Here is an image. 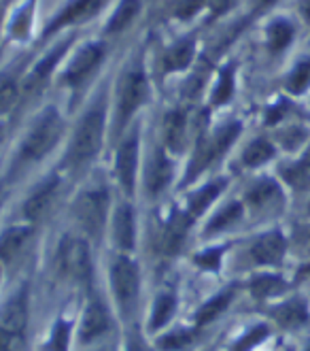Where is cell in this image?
<instances>
[{
    "label": "cell",
    "mask_w": 310,
    "mask_h": 351,
    "mask_svg": "<svg viewBox=\"0 0 310 351\" xmlns=\"http://www.w3.org/2000/svg\"><path fill=\"white\" fill-rule=\"evenodd\" d=\"M268 337V326H257L251 332H246L234 347V351H251L255 345H259Z\"/></svg>",
    "instance_id": "36"
},
{
    "label": "cell",
    "mask_w": 310,
    "mask_h": 351,
    "mask_svg": "<svg viewBox=\"0 0 310 351\" xmlns=\"http://www.w3.org/2000/svg\"><path fill=\"white\" fill-rule=\"evenodd\" d=\"M66 47H68L66 43H62V45L55 47L47 58H43V60L38 62V64L34 66V71H32V73L26 77V81H24V90H26V92H34L40 84H43V81L49 77V73L53 71V66L60 62V58L64 56Z\"/></svg>",
    "instance_id": "20"
},
{
    "label": "cell",
    "mask_w": 310,
    "mask_h": 351,
    "mask_svg": "<svg viewBox=\"0 0 310 351\" xmlns=\"http://www.w3.org/2000/svg\"><path fill=\"white\" fill-rule=\"evenodd\" d=\"M232 92H234V71H232V66H227V69L221 71L219 84H217L215 94H213L215 105H223V102L230 100Z\"/></svg>",
    "instance_id": "33"
},
{
    "label": "cell",
    "mask_w": 310,
    "mask_h": 351,
    "mask_svg": "<svg viewBox=\"0 0 310 351\" xmlns=\"http://www.w3.org/2000/svg\"><path fill=\"white\" fill-rule=\"evenodd\" d=\"M238 134H240V123H230V126L221 128L211 138H204L200 143V147L196 149L194 158H192L190 171H188V181L196 179L211 162H215L238 138Z\"/></svg>",
    "instance_id": "5"
},
{
    "label": "cell",
    "mask_w": 310,
    "mask_h": 351,
    "mask_svg": "<svg viewBox=\"0 0 310 351\" xmlns=\"http://www.w3.org/2000/svg\"><path fill=\"white\" fill-rule=\"evenodd\" d=\"M60 136H62V119L53 109H49L34 123V128L24 138L22 149H19V160L38 162L40 158H45L55 147Z\"/></svg>",
    "instance_id": "2"
},
{
    "label": "cell",
    "mask_w": 310,
    "mask_h": 351,
    "mask_svg": "<svg viewBox=\"0 0 310 351\" xmlns=\"http://www.w3.org/2000/svg\"><path fill=\"white\" fill-rule=\"evenodd\" d=\"M66 343H68V326L57 324L55 330H53L51 349H53V351H66Z\"/></svg>",
    "instance_id": "39"
},
{
    "label": "cell",
    "mask_w": 310,
    "mask_h": 351,
    "mask_svg": "<svg viewBox=\"0 0 310 351\" xmlns=\"http://www.w3.org/2000/svg\"><path fill=\"white\" fill-rule=\"evenodd\" d=\"M102 5H105V0H73V3H68L64 9H62L60 15L47 26L45 36L57 32L60 28H64V26H70V24H77V22H83V19L92 17Z\"/></svg>",
    "instance_id": "9"
},
{
    "label": "cell",
    "mask_w": 310,
    "mask_h": 351,
    "mask_svg": "<svg viewBox=\"0 0 310 351\" xmlns=\"http://www.w3.org/2000/svg\"><path fill=\"white\" fill-rule=\"evenodd\" d=\"M17 86H15V81L11 79H3L0 81V115H5L13 109V105L17 102Z\"/></svg>",
    "instance_id": "34"
},
{
    "label": "cell",
    "mask_w": 310,
    "mask_h": 351,
    "mask_svg": "<svg viewBox=\"0 0 310 351\" xmlns=\"http://www.w3.org/2000/svg\"><path fill=\"white\" fill-rule=\"evenodd\" d=\"M300 9H302V15L310 22V0H302V7Z\"/></svg>",
    "instance_id": "43"
},
{
    "label": "cell",
    "mask_w": 310,
    "mask_h": 351,
    "mask_svg": "<svg viewBox=\"0 0 310 351\" xmlns=\"http://www.w3.org/2000/svg\"><path fill=\"white\" fill-rule=\"evenodd\" d=\"M223 181H215V183H209V185H204L202 190H198L192 200H190V215H202L209 206L213 204L215 198H219V194L223 192Z\"/></svg>",
    "instance_id": "24"
},
{
    "label": "cell",
    "mask_w": 310,
    "mask_h": 351,
    "mask_svg": "<svg viewBox=\"0 0 310 351\" xmlns=\"http://www.w3.org/2000/svg\"><path fill=\"white\" fill-rule=\"evenodd\" d=\"M185 230H188V221L183 217H172V221L166 226V232H164V239H162L164 252L175 254L185 239Z\"/></svg>",
    "instance_id": "28"
},
{
    "label": "cell",
    "mask_w": 310,
    "mask_h": 351,
    "mask_svg": "<svg viewBox=\"0 0 310 351\" xmlns=\"http://www.w3.org/2000/svg\"><path fill=\"white\" fill-rule=\"evenodd\" d=\"M272 315L285 328H300L310 317L306 302L300 300V298H294V300H287V302L279 304L274 311H272Z\"/></svg>",
    "instance_id": "18"
},
{
    "label": "cell",
    "mask_w": 310,
    "mask_h": 351,
    "mask_svg": "<svg viewBox=\"0 0 310 351\" xmlns=\"http://www.w3.org/2000/svg\"><path fill=\"white\" fill-rule=\"evenodd\" d=\"M287 290V283L283 277L279 275H257L251 281V294L257 300H268V298H274L279 294H283Z\"/></svg>",
    "instance_id": "22"
},
{
    "label": "cell",
    "mask_w": 310,
    "mask_h": 351,
    "mask_svg": "<svg viewBox=\"0 0 310 351\" xmlns=\"http://www.w3.org/2000/svg\"><path fill=\"white\" fill-rule=\"evenodd\" d=\"M109 330V311L107 306L98 302V300H92L86 311H83V319H81V330H79V337L81 341H94L98 337H102Z\"/></svg>",
    "instance_id": "13"
},
{
    "label": "cell",
    "mask_w": 310,
    "mask_h": 351,
    "mask_svg": "<svg viewBox=\"0 0 310 351\" xmlns=\"http://www.w3.org/2000/svg\"><path fill=\"white\" fill-rule=\"evenodd\" d=\"M107 213H109V194L107 190H100V188L83 192L73 206L75 219L79 221L81 228L90 234H98L105 228Z\"/></svg>",
    "instance_id": "4"
},
{
    "label": "cell",
    "mask_w": 310,
    "mask_h": 351,
    "mask_svg": "<svg viewBox=\"0 0 310 351\" xmlns=\"http://www.w3.org/2000/svg\"><path fill=\"white\" fill-rule=\"evenodd\" d=\"M60 266L70 279L88 281L92 275V258H90L88 243L83 239H68L62 245Z\"/></svg>",
    "instance_id": "7"
},
{
    "label": "cell",
    "mask_w": 310,
    "mask_h": 351,
    "mask_svg": "<svg viewBox=\"0 0 310 351\" xmlns=\"http://www.w3.org/2000/svg\"><path fill=\"white\" fill-rule=\"evenodd\" d=\"M0 351H24V335L0 330Z\"/></svg>",
    "instance_id": "38"
},
{
    "label": "cell",
    "mask_w": 310,
    "mask_h": 351,
    "mask_svg": "<svg viewBox=\"0 0 310 351\" xmlns=\"http://www.w3.org/2000/svg\"><path fill=\"white\" fill-rule=\"evenodd\" d=\"M175 308H177V300L172 294L164 292L155 298V304H153V311H151V328L157 330L162 326H166L168 319L175 315Z\"/></svg>",
    "instance_id": "26"
},
{
    "label": "cell",
    "mask_w": 310,
    "mask_h": 351,
    "mask_svg": "<svg viewBox=\"0 0 310 351\" xmlns=\"http://www.w3.org/2000/svg\"><path fill=\"white\" fill-rule=\"evenodd\" d=\"M55 192H57V179H49L47 183L40 185V188H36V190L30 194V198L26 200V204H24V215H26L30 221L40 219V217H43V215L47 213L49 206H51Z\"/></svg>",
    "instance_id": "15"
},
{
    "label": "cell",
    "mask_w": 310,
    "mask_h": 351,
    "mask_svg": "<svg viewBox=\"0 0 310 351\" xmlns=\"http://www.w3.org/2000/svg\"><path fill=\"white\" fill-rule=\"evenodd\" d=\"M283 177H285L287 183H292L294 188H298V190H306L308 185H310V171L304 169L300 162L294 164V167L285 169V171H283Z\"/></svg>",
    "instance_id": "35"
},
{
    "label": "cell",
    "mask_w": 310,
    "mask_h": 351,
    "mask_svg": "<svg viewBox=\"0 0 310 351\" xmlns=\"http://www.w3.org/2000/svg\"><path fill=\"white\" fill-rule=\"evenodd\" d=\"M102 56H105V47L98 45V43H92V45L81 49L75 56V60L70 62V66L66 69V73H64L66 84H70V86L81 84V81H83L98 66V62L102 60Z\"/></svg>",
    "instance_id": "10"
},
{
    "label": "cell",
    "mask_w": 310,
    "mask_h": 351,
    "mask_svg": "<svg viewBox=\"0 0 310 351\" xmlns=\"http://www.w3.org/2000/svg\"><path fill=\"white\" fill-rule=\"evenodd\" d=\"M192 341V332H170L166 337L159 339V347L162 349H168V351H177V349H183Z\"/></svg>",
    "instance_id": "37"
},
{
    "label": "cell",
    "mask_w": 310,
    "mask_h": 351,
    "mask_svg": "<svg viewBox=\"0 0 310 351\" xmlns=\"http://www.w3.org/2000/svg\"><path fill=\"white\" fill-rule=\"evenodd\" d=\"M234 298V290H225L217 296H213L211 300H206L200 308H198V313H196V322L198 324H211L215 317H219L227 306H230Z\"/></svg>",
    "instance_id": "23"
},
{
    "label": "cell",
    "mask_w": 310,
    "mask_h": 351,
    "mask_svg": "<svg viewBox=\"0 0 310 351\" xmlns=\"http://www.w3.org/2000/svg\"><path fill=\"white\" fill-rule=\"evenodd\" d=\"M272 156H274L272 143H268L266 138H257V141H253L251 145L244 149L242 164H244V167L253 169V167H259V164H266Z\"/></svg>",
    "instance_id": "25"
},
{
    "label": "cell",
    "mask_w": 310,
    "mask_h": 351,
    "mask_svg": "<svg viewBox=\"0 0 310 351\" xmlns=\"http://www.w3.org/2000/svg\"><path fill=\"white\" fill-rule=\"evenodd\" d=\"M209 5L213 7V11H217V13H221L225 7H227V0H209Z\"/></svg>",
    "instance_id": "42"
},
{
    "label": "cell",
    "mask_w": 310,
    "mask_h": 351,
    "mask_svg": "<svg viewBox=\"0 0 310 351\" xmlns=\"http://www.w3.org/2000/svg\"><path fill=\"white\" fill-rule=\"evenodd\" d=\"M28 326V298L26 292L13 296L3 308H0V330L13 335H24Z\"/></svg>",
    "instance_id": "11"
},
{
    "label": "cell",
    "mask_w": 310,
    "mask_h": 351,
    "mask_svg": "<svg viewBox=\"0 0 310 351\" xmlns=\"http://www.w3.org/2000/svg\"><path fill=\"white\" fill-rule=\"evenodd\" d=\"M113 241L119 250L128 252L134 247L136 241V219H134V211L128 204H121L115 211L113 217Z\"/></svg>",
    "instance_id": "14"
},
{
    "label": "cell",
    "mask_w": 310,
    "mask_h": 351,
    "mask_svg": "<svg viewBox=\"0 0 310 351\" xmlns=\"http://www.w3.org/2000/svg\"><path fill=\"white\" fill-rule=\"evenodd\" d=\"M219 262H221V250H211L198 256V264L204 268H219Z\"/></svg>",
    "instance_id": "40"
},
{
    "label": "cell",
    "mask_w": 310,
    "mask_h": 351,
    "mask_svg": "<svg viewBox=\"0 0 310 351\" xmlns=\"http://www.w3.org/2000/svg\"><path fill=\"white\" fill-rule=\"evenodd\" d=\"M285 252H287V241L279 230L266 232L251 247V256L259 264H279L285 258Z\"/></svg>",
    "instance_id": "12"
},
{
    "label": "cell",
    "mask_w": 310,
    "mask_h": 351,
    "mask_svg": "<svg viewBox=\"0 0 310 351\" xmlns=\"http://www.w3.org/2000/svg\"><path fill=\"white\" fill-rule=\"evenodd\" d=\"M194 58V43L192 40H183V43L175 45L166 56V71H181L192 62Z\"/></svg>",
    "instance_id": "30"
},
{
    "label": "cell",
    "mask_w": 310,
    "mask_h": 351,
    "mask_svg": "<svg viewBox=\"0 0 310 351\" xmlns=\"http://www.w3.org/2000/svg\"><path fill=\"white\" fill-rule=\"evenodd\" d=\"M172 179V162L164 152H157L147 169V192L159 194Z\"/></svg>",
    "instance_id": "16"
},
{
    "label": "cell",
    "mask_w": 310,
    "mask_h": 351,
    "mask_svg": "<svg viewBox=\"0 0 310 351\" xmlns=\"http://www.w3.org/2000/svg\"><path fill=\"white\" fill-rule=\"evenodd\" d=\"M128 351H151V349L147 347V343H144L140 337H132L130 343H128Z\"/></svg>",
    "instance_id": "41"
},
{
    "label": "cell",
    "mask_w": 310,
    "mask_h": 351,
    "mask_svg": "<svg viewBox=\"0 0 310 351\" xmlns=\"http://www.w3.org/2000/svg\"><path fill=\"white\" fill-rule=\"evenodd\" d=\"M268 3H274V0H263V5H268Z\"/></svg>",
    "instance_id": "47"
},
{
    "label": "cell",
    "mask_w": 310,
    "mask_h": 351,
    "mask_svg": "<svg viewBox=\"0 0 310 351\" xmlns=\"http://www.w3.org/2000/svg\"><path fill=\"white\" fill-rule=\"evenodd\" d=\"M111 287L121 308H130L138 298L140 273L138 264L126 256H119L111 264Z\"/></svg>",
    "instance_id": "6"
},
{
    "label": "cell",
    "mask_w": 310,
    "mask_h": 351,
    "mask_svg": "<svg viewBox=\"0 0 310 351\" xmlns=\"http://www.w3.org/2000/svg\"><path fill=\"white\" fill-rule=\"evenodd\" d=\"M240 215H242V204H238V202H232V204H227L223 211H219L213 219H211V223H209V232H219V230H225L227 226H232L234 221H238L240 219Z\"/></svg>",
    "instance_id": "31"
},
{
    "label": "cell",
    "mask_w": 310,
    "mask_h": 351,
    "mask_svg": "<svg viewBox=\"0 0 310 351\" xmlns=\"http://www.w3.org/2000/svg\"><path fill=\"white\" fill-rule=\"evenodd\" d=\"M300 164H302V167H304V169H308V171H310V147H308V152H306V154L302 156Z\"/></svg>",
    "instance_id": "45"
},
{
    "label": "cell",
    "mask_w": 310,
    "mask_h": 351,
    "mask_svg": "<svg viewBox=\"0 0 310 351\" xmlns=\"http://www.w3.org/2000/svg\"><path fill=\"white\" fill-rule=\"evenodd\" d=\"M136 162H138V134L134 132L130 138L123 141V145L119 147L117 158H115V175L126 194L134 192Z\"/></svg>",
    "instance_id": "8"
},
{
    "label": "cell",
    "mask_w": 310,
    "mask_h": 351,
    "mask_svg": "<svg viewBox=\"0 0 310 351\" xmlns=\"http://www.w3.org/2000/svg\"><path fill=\"white\" fill-rule=\"evenodd\" d=\"M3 141H5V126L0 123V145H3Z\"/></svg>",
    "instance_id": "46"
},
{
    "label": "cell",
    "mask_w": 310,
    "mask_h": 351,
    "mask_svg": "<svg viewBox=\"0 0 310 351\" xmlns=\"http://www.w3.org/2000/svg\"><path fill=\"white\" fill-rule=\"evenodd\" d=\"M294 38V28L285 19H279V22L270 24L268 28V45H270L272 51H283Z\"/></svg>",
    "instance_id": "27"
},
{
    "label": "cell",
    "mask_w": 310,
    "mask_h": 351,
    "mask_svg": "<svg viewBox=\"0 0 310 351\" xmlns=\"http://www.w3.org/2000/svg\"><path fill=\"white\" fill-rule=\"evenodd\" d=\"M102 138H105V105H96L79 123L70 143L68 162L86 164L92 160L102 147Z\"/></svg>",
    "instance_id": "1"
},
{
    "label": "cell",
    "mask_w": 310,
    "mask_h": 351,
    "mask_svg": "<svg viewBox=\"0 0 310 351\" xmlns=\"http://www.w3.org/2000/svg\"><path fill=\"white\" fill-rule=\"evenodd\" d=\"M308 86H310V60H304L289 75L287 90L292 94H302Z\"/></svg>",
    "instance_id": "32"
},
{
    "label": "cell",
    "mask_w": 310,
    "mask_h": 351,
    "mask_svg": "<svg viewBox=\"0 0 310 351\" xmlns=\"http://www.w3.org/2000/svg\"><path fill=\"white\" fill-rule=\"evenodd\" d=\"M138 7H140L138 0H123V3L119 5V9L113 13V17H111V22H109L107 30H109V32H121V30L126 28V26L132 22V19L136 17Z\"/></svg>",
    "instance_id": "29"
},
{
    "label": "cell",
    "mask_w": 310,
    "mask_h": 351,
    "mask_svg": "<svg viewBox=\"0 0 310 351\" xmlns=\"http://www.w3.org/2000/svg\"><path fill=\"white\" fill-rule=\"evenodd\" d=\"M147 77H144L142 69H130L121 79L119 86V98H117V128H123L130 121V117L134 115V111H138V107L147 100Z\"/></svg>",
    "instance_id": "3"
},
{
    "label": "cell",
    "mask_w": 310,
    "mask_h": 351,
    "mask_svg": "<svg viewBox=\"0 0 310 351\" xmlns=\"http://www.w3.org/2000/svg\"><path fill=\"white\" fill-rule=\"evenodd\" d=\"M306 351H310V343H308V345H306Z\"/></svg>",
    "instance_id": "48"
},
{
    "label": "cell",
    "mask_w": 310,
    "mask_h": 351,
    "mask_svg": "<svg viewBox=\"0 0 310 351\" xmlns=\"http://www.w3.org/2000/svg\"><path fill=\"white\" fill-rule=\"evenodd\" d=\"M30 239L28 226H13L0 234V260H11L19 254V250Z\"/></svg>",
    "instance_id": "21"
},
{
    "label": "cell",
    "mask_w": 310,
    "mask_h": 351,
    "mask_svg": "<svg viewBox=\"0 0 310 351\" xmlns=\"http://www.w3.org/2000/svg\"><path fill=\"white\" fill-rule=\"evenodd\" d=\"M283 198V192L279 188V183L272 179H263L255 183L253 188L246 194V202H249L253 209H268V206L276 204Z\"/></svg>",
    "instance_id": "19"
},
{
    "label": "cell",
    "mask_w": 310,
    "mask_h": 351,
    "mask_svg": "<svg viewBox=\"0 0 310 351\" xmlns=\"http://www.w3.org/2000/svg\"><path fill=\"white\" fill-rule=\"evenodd\" d=\"M298 279H310V264L308 266H302L300 273H298Z\"/></svg>",
    "instance_id": "44"
},
{
    "label": "cell",
    "mask_w": 310,
    "mask_h": 351,
    "mask_svg": "<svg viewBox=\"0 0 310 351\" xmlns=\"http://www.w3.org/2000/svg\"><path fill=\"white\" fill-rule=\"evenodd\" d=\"M188 141V115L183 111H172L164 119V143L170 152H181Z\"/></svg>",
    "instance_id": "17"
}]
</instances>
